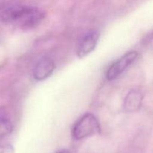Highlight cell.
<instances>
[{"mask_svg": "<svg viewBox=\"0 0 153 153\" xmlns=\"http://www.w3.org/2000/svg\"><path fill=\"white\" fill-rule=\"evenodd\" d=\"M138 56V52L136 51H130L117 60L108 69L106 73V79L108 81H113L120 76L131 64L134 62Z\"/></svg>", "mask_w": 153, "mask_h": 153, "instance_id": "cell-3", "label": "cell"}, {"mask_svg": "<svg viewBox=\"0 0 153 153\" xmlns=\"http://www.w3.org/2000/svg\"><path fill=\"white\" fill-rule=\"evenodd\" d=\"M55 69V64L50 58H43L39 60L34 69L33 76L35 80L43 81L48 79L53 73Z\"/></svg>", "mask_w": 153, "mask_h": 153, "instance_id": "cell-5", "label": "cell"}, {"mask_svg": "<svg viewBox=\"0 0 153 153\" xmlns=\"http://www.w3.org/2000/svg\"><path fill=\"white\" fill-rule=\"evenodd\" d=\"M13 131V124L7 118L0 117V138L7 137Z\"/></svg>", "mask_w": 153, "mask_h": 153, "instance_id": "cell-7", "label": "cell"}, {"mask_svg": "<svg viewBox=\"0 0 153 153\" xmlns=\"http://www.w3.org/2000/svg\"><path fill=\"white\" fill-rule=\"evenodd\" d=\"M58 153H70V152L67 150H62V151H60V152H58Z\"/></svg>", "mask_w": 153, "mask_h": 153, "instance_id": "cell-9", "label": "cell"}, {"mask_svg": "<svg viewBox=\"0 0 153 153\" xmlns=\"http://www.w3.org/2000/svg\"><path fill=\"white\" fill-rule=\"evenodd\" d=\"M14 148L9 143H0V153H14Z\"/></svg>", "mask_w": 153, "mask_h": 153, "instance_id": "cell-8", "label": "cell"}, {"mask_svg": "<svg viewBox=\"0 0 153 153\" xmlns=\"http://www.w3.org/2000/svg\"><path fill=\"white\" fill-rule=\"evenodd\" d=\"M100 131L101 128L97 118L92 114L87 113L75 123L72 134L76 140H79L100 134Z\"/></svg>", "mask_w": 153, "mask_h": 153, "instance_id": "cell-2", "label": "cell"}, {"mask_svg": "<svg viewBox=\"0 0 153 153\" xmlns=\"http://www.w3.org/2000/svg\"><path fill=\"white\" fill-rule=\"evenodd\" d=\"M99 38L100 33L97 31H91L85 34L78 47L77 56L83 58L91 54L95 49Z\"/></svg>", "mask_w": 153, "mask_h": 153, "instance_id": "cell-4", "label": "cell"}, {"mask_svg": "<svg viewBox=\"0 0 153 153\" xmlns=\"http://www.w3.org/2000/svg\"><path fill=\"white\" fill-rule=\"evenodd\" d=\"M143 99V95L141 91L135 89L130 91L124 99V110L128 113L137 111L141 107Z\"/></svg>", "mask_w": 153, "mask_h": 153, "instance_id": "cell-6", "label": "cell"}, {"mask_svg": "<svg viewBox=\"0 0 153 153\" xmlns=\"http://www.w3.org/2000/svg\"><path fill=\"white\" fill-rule=\"evenodd\" d=\"M1 20L13 24L19 28H30L38 25L44 18V13L35 7L13 5L6 7L1 12Z\"/></svg>", "mask_w": 153, "mask_h": 153, "instance_id": "cell-1", "label": "cell"}]
</instances>
